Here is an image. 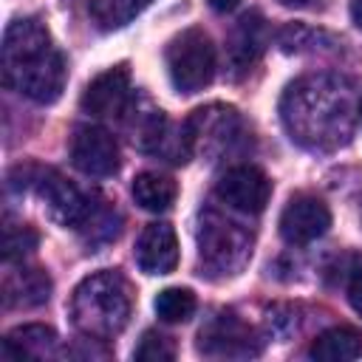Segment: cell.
Returning <instances> with one entry per match:
<instances>
[{"label":"cell","mask_w":362,"mask_h":362,"mask_svg":"<svg viewBox=\"0 0 362 362\" xmlns=\"http://www.w3.org/2000/svg\"><path fill=\"white\" fill-rule=\"evenodd\" d=\"M283 124L288 136L308 150L342 147L359 116V93L345 76L317 74L288 85L283 105Z\"/></svg>","instance_id":"cell-1"},{"label":"cell","mask_w":362,"mask_h":362,"mask_svg":"<svg viewBox=\"0 0 362 362\" xmlns=\"http://www.w3.org/2000/svg\"><path fill=\"white\" fill-rule=\"evenodd\" d=\"M331 226V209L317 195H294L280 212V235L291 246H305L322 238Z\"/></svg>","instance_id":"cell-9"},{"label":"cell","mask_w":362,"mask_h":362,"mask_svg":"<svg viewBox=\"0 0 362 362\" xmlns=\"http://www.w3.org/2000/svg\"><path fill=\"white\" fill-rule=\"evenodd\" d=\"M348 300H351L354 311L362 317V263L354 266L348 274Z\"/></svg>","instance_id":"cell-23"},{"label":"cell","mask_w":362,"mask_h":362,"mask_svg":"<svg viewBox=\"0 0 362 362\" xmlns=\"http://www.w3.org/2000/svg\"><path fill=\"white\" fill-rule=\"evenodd\" d=\"M198 348L206 356H218V359H243V356H255L260 351L252 328L246 322H240L235 314L215 317L201 331Z\"/></svg>","instance_id":"cell-10"},{"label":"cell","mask_w":362,"mask_h":362,"mask_svg":"<svg viewBox=\"0 0 362 362\" xmlns=\"http://www.w3.org/2000/svg\"><path fill=\"white\" fill-rule=\"evenodd\" d=\"M167 71L181 93L204 90L215 76V45L204 28H187L167 45Z\"/></svg>","instance_id":"cell-4"},{"label":"cell","mask_w":362,"mask_h":362,"mask_svg":"<svg viewBox=\"0 0 362 362\" xmlns=\"http://www.w3.org/2000/svg\"><path fill=\"white\" fill-rule=\"evenodd\" d=\"M136 263L144 274H170L178 266V238L170 223H147L136 240Z\"/></svg>","instance_id":"cell-13"},{"label":"cell","mask_w":362,"mask_h":362,"mask_svg":"<svg viewBox=\"0 0 362 362\" xmlns=\"http://www.w3.org/2000/svg\"><path fill=\"white\" fill-rule=\"evenodd\" d=\"M209 6L215 8V11H232V8H238L240 6V0H209Z\"/></svg>","instance_id":"cell-24"},{"label":"cell","mask_w":362,"mask_h":362,"mask_svg":"<svg viewBox=\"0 0 362 362\" xmlns=\"http://www.w3.org/2000/svg\"><path fill=\"white\" fill-rule=\"evenodd\" d=\"M57 331L51 325L42 322H28V325H17L14 331L6 334L3 339V356L6 359H48L57 356Z\"/></svg>","instance_id":"cell-14"},{"label":"cell","mask_w":362,"mask_h":362,"mask_svg":"<svg viewBox=\"0 0 362 362\" xmlns=\"http://www.w3.org/2000/svg\"><path fill=\"white\" fill-rule=\"evenodd\" d=\"M187 136H189V147L192 153L195 150H204V153H223L235 127H238V113L232 107H223V105H209V107H198L187 122Z\"/></svg>","instance_id":"cell-12"},{"label":"cell","mask_w":362,"mask_h":362,"mask_svg":"<svg viewBox=\"0 0 362 362\" xmlns=\"http://www.w3.org/2000/svg\"><path fill=\"white\" fill-rule=\"evenodd\" d=\"M3 82L31 102L51 105L62 96L68 68L62 54L57 51L48 28L23 17L6 25L3 31Z\"/></svg>","instance_id":"cell-2"},{"label":"cell","mask_w":362,"mask_h":362,"mask_svg":"<svg viewBox=\"0 0 362 362\" xmlns=\"http://www.w3.org/2000/svg\"><path fill=\"white\" fill-rule=\"evenodd\" d=\"M156 314L161 322H187L195 314V294L181 286H170L156 297Z\"/></svg>","instance_id":"cell-20"},{"label":"cell","mask_w":362,"mask_h":362,"mask_svg":"<svg viewBox=\"0 0 362 362\" xmlns=\"http://www.w3.org/2000/svg\"><path fill=\"white\" fill-rule=\"evenodd\" d=\"M130 305V283L119 272H93L71 294V322L82 337L105 342L127 325Z\"/></svg>","instance_id":"cell-3"},{"label":"cell","mask_w":362,"mask_h":362,"mask_svg":"<svg viewBox=\"0 0 362 362\" xmlns=\"http://www.w3.org/2000/svg\"><path fill=\"white\" fill-rule=\"evenodd\" d=\"M308 356L320 359V362H351V359H359L362 356V331H356L351 325L328 328L311 342Z\"/></svg>","instance_id":"cell-17"},{"label":"cell","mask_w":362,"mask_h":362,"mask_svg":"<svg viewBox=\"0 0 362 362\" xmlns=\"http://www.w3.org/2000/svg\"><path fill=\"white\" fill-rule=\"evenodd\" d=\"M153 0H93L90 17L102 31H113L127 25L133 17H139Z\"/></svg>","instance_id":"cell-19"},{"label":"cell","mask_w":362,"mask_h":362,"mask_svg":"<svg viewBox=\"0 0 362 362\" xmlns=\"http://www.w3.org/2000/svg\"><path fill=\"white\" fill-rule=\"evenodd\" d=\"M351 20L362 31V0H351Z\"/></svg>","instance_id":"cell-25"},{"label":"cell","mask_w":362,"mask_h":362,"mask_svg":"<svg viewBox=\"0 0 362 362\" xmlns=\"http://www.w3.org/2000/svg\"><path fill=\"white\" fill-rule=\"evenodd\" d=\"M37 195H40L45 212L62 226H85L93 215L90 201L57 170H45L37 178Z\"/></svg>","instance_id":"cell-8"},{"label":"cell","mask_w":362,"mask_h":362,"mask_svg":"<svg viewBox=\"0 0 362 362\" xmlns=\"http://www.w3.org/2000/svg\"><path fill=\"white\" fill-rule=\"evenodd\" d=\"M215 192L226 206L246 212V215H257L266 209L272 198V181L263 170L252 164H235L218 178Z\"/></svg>","instance_id":"cell-7"},{"label":"cell","mask_w":362,"mask_h":362,"mask_svg":"<svg viewBox=\"0 0 362 362\" xmlns=\"http://www.w3.org/2000/svg\"><path fill=\"white\" fill-rule=\"evenodd\" d=\"M178 195V187L170 175L164 173H153V170H144L133 178V198L141 209L147 212H164L173 206Z\"/></svg>","instance_id":"cell-18"},{"label":"cell","mask_w":362,"mask_h":362,"mask_svg":"<svg viewBox=\"0 0 362 362\" xmlns=\"http://www.w3.org/2000/svg\"><path fill=\"white\" fill-rule=\"evenodd\" d=\"M51 297V277L42 269H14L3 277V303L6 308H34Z\"/></svg>","instance_id":"cell-15"},{"label":"cell","mask_w":362,"mask_h":362,"mask_svg":"<svg viewBox=\"0 0 362 362\" xmlns=\"http://www.w3.org/2000/svg\"><path fill=\"white\" fill-rule=\"evenodd\" d=\"M314 3L317 0H280V6H286V8H308Z\"/></svg>","instance_id":"cell-26"},{"label":"cell","mask_w":362,"mask_h":362,"mask_svg":"<svg viewBox=\"0 0 362 362\" xmlns=\"http://www.w3.org/2000/svg\"><path fill=\"white\" fill-rule=\"evenodd\" d=\"M269 42V28L263 23L260 14H246L240 17V23L235 25V31L229 34V45H226V54H229V62L232 68L238 71H246L266 48Z\"/></svg>","instance_id":"cell-16"},{"label":"cell","mask_w":362,"mask_h":362,"mask_svg":"<svg viewBox=\"0 0 362 362\" xmlns=\"http://www.w3.org/2000/svg\"><path fill=\"white\" fill-rule=\"evenodd\" d=\"M133 356L139 362H170V359H175V345L170 342V337L156 334V331H147L141 337L139 348L133 351Z\"/></svg>","instance_id":"cell-22"},{"label":"cell","mask_w":362,"mask_h":362,"mask_svg":"<svg viewBox=\"0 0 362 362\" xmlns=\"http://www.w3.org/2000/svg\"><path fill=\"white\" fill-rule=\"evenodd\" d=\"M37 243H40V235L28 223L6 221V226H3V257H6V263L23 260L28 252L37 249Z\"/></svg>","instance_id":"cell-21"},{"label":"cell","mask_w":362,"mask_h":362,"mask_svg":"<svg viewBox=\"0 0 362 362\" xmlns=\"http://www.w3.org/2000/svg\"><path fill=\"white\" fill-rule=\"evenodd\" d=\"M130 105V71L127 65H113L102 71L82 93V110L96 119L122 116Z\"/></svg>","instance_id":"cell-11"},{"label":"cell","mask_w":362,"mask_h":362,"mask_svg":"<svg viewBox=\"0 0 362 362\" xmlns=\"http://www.w3.org/2000/svg\"><path fill=\"white\" fill-rule=\"evenodd\" d=\"M198 243H201V260L221 274H235L252 255L249 235L238 223L223 221L215 212H206V218L201 221Z\"/></svg>","instance_id":"cell-5"},{"label":"cell","mask_w":362,"mask_h":362,"mask_svg":"<svg viewBox=\"0 0 362 362\" xmlns=\"http://www.w3.org/2000/svg\"><path fill=\"white\" fill-rule=\"evenodd\" d=\"M71 164L93 178H107L119 170V144L99 124H82L71 136Z\"/></svg>","instance_id":"cell-6"},{"label":"cell","mask_w":362,"mask_h":362,"mask_svg":"<svg viewBox=\"0 0 362 362\" xmlns=\"http://www.w3.org/2000/svg\"><path fill=\"white\" fill-rule=\"evenodd\" d=\"M359 119H362V93H359Z\"/></svg>","instance_id":"cell-27"}]
</instances>
